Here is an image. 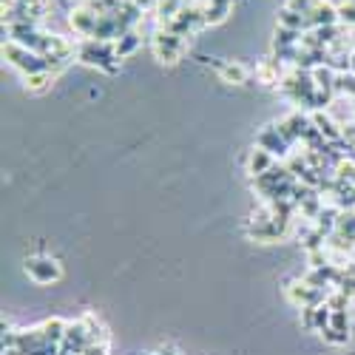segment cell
<instances>
[{
	"label": "cell",
	"instance_id": "6da1fadb",
	"mask_svg": "<svg viewBox=\"0 0 355 355\" xmlns=\"http://www.w3.org/2000/svg\"><path fill=\"white\" fill-rule=\"evenodd\" d=\"M77 57L85 65H97V68L108 71V74H114L116 65H120V57H116V49L111 40H83L77 49Z\"/></svg>",
	"mask_w": 355,
	"mask_h": 355
},
{
	"label": "cell",
	"instance_id": "7a4b0ae2",
	"mask_svg": "<svg viewBox=\"0 0 355 355\" xmlns=\"http://www.w3.org/2000/svg\"><path fill=\"white\" fill-rule=\"evenodd\" d=\"M3 57H6L14 68L23 71V77H26V74H34V71H52V63L45 60L43 54L26 49V45H20V43H14V40L3 43Z\"/></svg>",
	"mask_w": 355,
	"mask_h": 355
},
{
	"label": "cell",
	"instance_id": "3957f363",
	"mask_svg": "<svg viewBox=\"0 0 355 355\" xmlns=\"http://www.w3.org/2000/svg\"><path fill=\"white\" fill-rule=\"evenodd\" d=\"M151 49H154V54H156V60L159 63H176L179 57H182V52H185V40L179 37V34H174V32H168V29H159L154 37H151Z\"/></svg>",
	"mask_w": 355,
	"mask_h": 355
},
{
	"label": "cell",
	"instance_id": "277c9868",
	"mask_svg": "<svg viewBox=\"0 0 355 355\" xmlns=\"http://www.w3.org/2000/svg\"><path fill=\"white\" fill-rule=\"evenodd\" d=\"M287 298L293 304H301V310H304V307L324 304L327 301V290L324 287H316V284H310L307 278H293L287 284Z\"/></svg>",
	"mask_w": 355,
	"mask_h": 355
},
{
	"label": "cell",
	"instance_id": "5b68a950",
	"mask_svg": "<svg viewBox=\"0 0 355 355\" xmlns=\"http://www.w3.org/2000/svg\"><path fill=\"white\" fill-rule=\"evenodd\" d=\"M26 273H29V278L34 284H52V281H57L63 276V267L52 256H32L26 262Z\"/></svg>",
	"mask_w": 355,
	"mask_h": 355
},
{
	"label": "cell",
	"instance_id": "8992f818",
	"mask_svg": "<svg viewBox=\"0 0 355 355\" xmlns=\"http://www.w3.org/2000/svg\"><path fill=\"white\" fill-rule=\"evenodd\" d=\"M205 63L216 68V74L222 77V83L242 85V83L250 80V71H247V65H242V63H233V60H210V57H205Z\"/></svg>",
	"mask_w": 355,
	"mask_h": 355
},
{
	"label": "cell",
	"instance_id": "52a82bcc",
	"mask_svg": "<svg viewBox=\"0 0 355 355\" xmlns=\"http://www.w3.org/2000/svg\"><path fill=\"white\" fill-rule=\"evenodd\" d=\"M256 80L262 85H281V65L278 60H262L256 65Z\"/></svg>",
	"mask_w": 355,
	"mask_h": 355
},
{
	"label": "cell",
	"instance_id": "ba28073f",
	"mask_svg": "<svg viewBox=\"0 0 355 355\" xmlns=\"http://www.w3.org/2000/svg\"><path fill=\"white\" fill-rule=\"evenodd\" d=\"M270 168H273V154L265 151V148H256L250 154V159H247V174H253L258 179V176H265Z\"/></svg>",
	"mask_w": 355,
	"mask_h": 355
},
{
	"label": "cell",
	"instance_id": "9c48e42d",
	"mask_svg": "<svg viewBox=\"0 0 355 355\" xmlns=\"http://www.w3.org/2000/svg\"><path fill=\"white\" fill-rule=\"evenodd\" d=\"M139 43H142V37L134 32V29H128V32H123L120 37L114 40V49H116V57H128V54H134L136 49H139Z\"/></svg>",
	"mask_w": 355,
	"mask_h": 355
},
{
	"label": "cell",
	"instance_id": "30bf717a",
	"mask_svg": "<svg viewBox=\"0 0 355 355\" xmlns=\"http://www.w3.org/2000/svg\"><path fill=\"white\" fill-rule=\"evenodd\" d=\"M52 80H54V71H34V74H26V91H45Z\"/></svg>",
	"mask_w": 355,
	"mask_h": 355
},
{
	"label": "cell",
	"instance_id": "8fae6325",
	"mask_svg": "<svg viewBox=\"0 0 355 355\" xmlns=\"http://www.w3.org/2000/svg\"><path fill=\"white\" fill-rule=\"evenodd\" d=\"M80 355H108V344H88Z\"/></svg>",
	"mask_w": 355,
	"mask_h": 355
}]
</instances>
